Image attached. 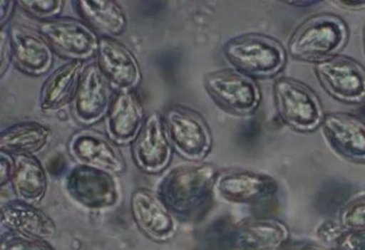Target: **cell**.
I'll return each mask as SVG.
<instances>
[{
    "instance_id": "obj_25",
    "label": "cell",
    "mask_w": 365,
    "mask_h": 250,
    "mask_svg": "<svg viewBox=\"0 0 365 250\" xmlns=\"http://www.w3.org/2000/svg\"><path fill=\"white\" fill-rule=\"evenodd\" d=\"M339 222L345 230L365 236V194L356 197L344 205Z\"/></svg>"
},
{
    "instance_id": "obj_31",
    "label": "cell",
    "mask_w": 365,
    "mask_h": 250,
    "mask_svg": "<svg viewBox=\"0 0 365 250\" xmlns=\"http://www.w3.org/2000/svg\"><path fill=\"white\" fill-rule=\"evenodd\" d=\"M14 170V158L10 154L0 152V186L5 187L11 183Z\"/></svg>"
},
{
    "instance_id": "obj_33",
    "label": "cell",
    "mask_w": 365,
    "mask_h": 250,
    "mask_svg": "<svg viewBox=\"0 0 365 250\" xmlns=\"http://www.w3.org/2000/svg\"><path fill=\"white\" fill-rule=\"evenodd\" d=\"M16 6H18V2L16 1H7V0L0 1V25H1V28L7 26Z\"/></svg>"
},
{
    "instance_id": "obj_16",
    "label": "cell",
    "mask_w": 365,
    "mask_h": 250,
    "mask_svg": "<svg viewBox=\"0 0 365 250\" xmlns=\"http://www.w3.org/2000/svg\"><path fill=\"white\" fill-rule=\"evenodd\" d=\"M97 62L103 76L117 91H133L142 80V71L135 56L119 41L101 36Z\"/></svg>"
},
{
    "instance_id": "obj_18",
    "label": "cell",
    "mask_w": 365,
    "mask_h": 250,
    "mask_svg": "<svg viewBox=\"0 0 365 250\" xmlns=\"http://www.w3.org/2000/svg\"><path fill=\"white\" fill-rule=\"evenodd\" d=\"M1 229L31 239H48L56 235L54 220L35 204L11 200L1 207Z\"/></svg>"
},
{
    "instance_id": "obj_27",
    "label": "cell",
    "mask_w": 365,
    "mask_h": 250,
    "mask_svg": "<svg viewBox=\"0 0 365 250\" xmlns=\"http://www.w3.org/2000/svg\"><path fill=\"white\" fill-rule=\"evenodd\" d=\"M0 250H55V248L43 239H31L16 233L3 231Z\"/></svg>"
},
{
    "instance_id": "obj_5",
    "label": "cell",
    "mask_w": 365,
    "mask_h": 250,
    "mask_svg": "<svg viewBox=\"0 0 365 250\" xmlns=\"http://www.w3.org/2000/svg\"><path fill=\"white\" fill-rule=\"evenodd\" d=\"M166 132L177 153L190 162H202L212 149V134L206 120L192 109L174 105L163 115Z\"/></svg>"
},
{
    "instance_id": "obj_11",
    "label": "cell",
    "mask_w": 365,
    "mask_h": 250,
    "mask_svg": "<svg viewBox=\"0 0 365 250\" xmlns=\"http://www.w3.org/2000/svg\"><path fill=\"white\" fill-rule=\"evenodd\" d=\"M130 209L136 226L151 241L166 243L177 234L178 218L158 192L138 188L132 192Z\"/></svg>"
},
{
    "instance_id": "obj_32",
    "label": "cell",
    "mask_w": 365,
    "mask_h": 250,
    "mask_svg": "<svg viewBox=\"0 0 365 250\" xmlns=\"http://www.w3.org/2000/svg\"><path fill=\"white\" fill-rule=\"evenodd\" d=\"M281 250H333L322 243L311 241H288Z\"/></svg>"
},
{
    "instance_id": "obj_23",
    "label": "cell",
    "mask_w": 365,
    "mask_h": 250,
    "mask_svg": "<svg viewBox=\"0 0 365 250\" xmlns=\"http://www.w3.org/2000/svg\"><path fill=\"white\" fill-rule=\"evenodd\" d=\"M11 185L19 200L38 204L48 190V177L41 162L34 155H16Z\"/></svg>"
},
{
    "instance_id": "obj_20",
    "label": "cell",
    "mask_w": 365,
    "mask_h": 250,
    "mask_svg": "<svg viewBox=\"0 0 365 250\" xmlns=\"http://www.w3.org/2000/svg\"><path fill=\"white\" fill-rule=\"evenodd\" d=\"M289 241V231L274 219H249L230 232L232 250H281Z\"/></svg>"
},
{
    "instance_id": "obj_24",
    "label": "cell",
    "mask_w": 365,
    "mask_h": 250,
    "mask_svg": "<svg viewBox=\"0 0 365 250\" xmlns=\"http://www.w3.org/2000/svg\"><path fill=\"white\" fill-rule=\"evenodd\" d=\"M76 13L91 29L103 36H121L128 27V19L123 8L115 1H72Z\"/></svg>"
},
{
    "instance_id": "obj_10",
    "label": "cell",
    "mask_w": 365,
    "mask_h": 250,
    "mask_svg": "<svg viewBox=\"0 0 365 250\" xmlns=\"http://www.w3.org/2000/svg\"><path fill=\"white\" fill-rule=\"evenodd\" d=\"M173 145L166 132L164 118L153 111L132 143V157L135 166L147 175H160L170 167Z\"/></svg>"
},
{
    "instance_id": "obj_21",
    "label": "cell",
    "mask_w": 365,
    "mask_h": 250,
    "mask_svg": "<svg viewBox=\"0 0 365 250\" xmlns=\"http://www.w3.org/2000/svg\"><path fill=\"white\" fill-rule=\"evenodd\" d=\"M85 68V62L69 61L54 71L40 92L42 110H58L73 100Z\"/></svg>"
},
{
    "instance_id": "obj_14",
    "label": "cell",
    "mask_w": 365,
    "mask_h": 250,
    "mask_svg": "<svg viewBox=\"0 0 365 250\" xmlns=\"http://www.w3.org/2000/svg\"><path fill=\"white\" fill-rule=\"evenodd\" d=\"M112 89L97 63L87 66L73 100L76 121L91 126L106 118L114 98Z\"/></svg>"
},
{
    "instance_id": "obj_12",
    "label": "cell",
    "mask_w": 365,
    "mask_h": 250,
    "mask_svg": "<svg viewBox=\"0 0 365 250\" xmlns=\"http://www.w3.org/2000/svg\"><path fill=\"white\" fill-rule=\"evenodd\" d=\"M68 151L78 165L93 167L114 175H123L127 170L118 145L97 130L86 128L74 132L68 142Z\"/></svg>"
},
{
    "instance_id": "obj_26",
    "label": "cell",
    "mask_w": 365,
    "mask_h": 250,
    "mask_svg": "<svg viewBox=\"0 0 365 250\" xmlns=\"http://www.w3.org/2000/svg\"><path fill=\"white\" fill-rule=\"evenodd\" d=\"M25 12L43 21L58 19L63 12L65 1L63 0H41V1H18Z\"/></svg>"
},
{
    "instance_id": "obj_22",
    "label": "cell",
    "mask_w": 365,
    "mask_h": 250,
    "mask_svg": "<svg viewBox=\"0 0 365 250\" xmlns=\"http://www.w3.org/2000/svg\"><path fill=\"white\" fill-rule=\"evenodd\" d=\"M48 126L36 121L20 122L0 134V152L10 155H35L52 139Z\"/></svg>"
},
{
    "instance_id": "obj_1",
    "label": "cell",
    "mask_w": 365,
    "mask_h": 250,
    "mask_svg": "<svg viewBox=\"0 0 365 250\" xmlns=\"http://www.w3.org/2000/svg\"><path fill=\"white\" fill-rule=\"evenodd\" d=\"M217 175L212 164L182 165L164 177L158 194L178 220H197L210 207Z\"/></svg>"
},
{
    "instance_id": "obj_6",
    "label": "cell",
    "mask_w": 365,
    "mask_h": 250,
    "mask_svg": "<svg viewBox=\"0 0 365 250\" xmlns=\"http://www.w3.org/2000/svg\"><path fill=\"white\" fill-rule=\"evenodd\" d=\"M204 83L213 102L232 115H253L262 103V91L257 83L234 68L208 73L205 75Z\"/></svg>"
},
{
    "instance_id": "obj_29",
    "label": "cell",
    "mask_w": 365,
    "mask_h": 250,
    "mask_svg": "<svg viewBox=\"0 0 365 250\" xmlns=\"http://www.w3.org/2000/svg\"><path fill=\"white\" fill-rule=\"evenodd\" d=\"M14 56H12L11 38L9 27H3L0 30V76H5L9 70Z\"/></svg>"
},
{
    "instance_id": "obj_17",
    "label": "cell",
    "mask_w": 365,
    "mask_h": 250,
    "mask_svg": "<svg viewBox=\"0 0 365 250\" xmlns=\"http://www.w3.org/2000/svg\"><path fill=\"white\" fill-rule=\"evenodd\" d=\"M12 56L19 70L33 77L50 72L54 64V51L41 33L23 25L9 28Z\"/></svg>"
},
{
    "instance_id": "obj_3",
    "label": "cell",
    "mask_w": 365,
    "mask_h": 250,
    "mask_svg": "<svg viewBox=\"0 0 365 250\" xmlns=\"http://www.w3.org/2000/svg\"><path fill=\"white\" fill-rule=\"evenodd\" d=\"M223 55L234 70L255 79L277 76L287 63V49L279 41L264 33L241 34L230 38Z\"/></svg>"
},
{
    "instance_id": "obj_19",
    "label": "cell",
    "mask_w": 365,
    "mask_h": 250,
    "mask_svg": "<svg viewBox=\"0 0 365 250\" xmlns=\"http://www.w3.org/2000/svg\"><path fill=\"white\" fill-rule=\"evenodd\" d=\"M146 118L142 103L134 91H117L106 115L108 137L118 145L133 143Z\"/></svg>"
},
{
    "instance_id": "obj_28",
    "label": "cell",
    "mask_w": 365,
    "mask_h": 250,
    "mask_svg": "<svg viewBox=\"0 0 365 250\" xmlns=\"http://www.w3.org/2000/svg\"><path fill=\"white\" fill-rule=\"evenodd\" d=\"M345 229L339 224V220L327 219L320 222L316 228V236L322 244L333 249L339 236L343 234Z\"/></svg>"
},
{
    "instance_id": "obj_2",
    "label": "cell",
    "mask_w": 365,
    "mask_h": 250,
    "mask_svg": "<svg viewBox=\"0 0 365 250\" xmlns=\"http://www.w3.org/2000/svg\"><path fill=\"white\" fill-rule=\"evenodd\" d=\"M349 40V28L332 13L313 15L300 24L287 43V53L298 61L319 63L339 55Z\"/></svg>"
},
{
    "instance_id": "obj_9",
    "label": "cell",
    "mask_w": 365,
    "mask_h": 250,
    "mask_svg": "<svg viewBox=\"0 0 365 250\" xmlns=\"http://www.w3.org/2000/svg\"><path fill=\"white\" fill-rule=\"evenodd\" d=\"M40 33L53 51L71 61H83L97 56L100 38L86 23L61 17L40 24Z\"/></svg>"
},
{
    "instance_id": "obj_7",
    "label": "cell",
    "mask_w": 365,
    "mask_h": 250,
    "mask_svg": "<svg viewBox=\"0 0 365 250\" xmlns=\"http://www.w3.org/2000/svg\"><path fill=\"white\" fill-rule=\"evenodd\" d=\"M65 188L74 202L93 211L115 207L120 197L114 175L84 165H76L68 172Z\"/></svg>"
},
{
    "instance_id": "obj_30",
    "label": "cell",
    "mask_w": 365,
    "mask_h": 250,
    "mask_svg": "<svg viewBox=\"0 0 365 250\" xmlns=\"http://www.w3.org/2000/svg\"><path fill=\"white\" fill-rule=\"evenodd\" d=\"M333 250H365V236L345 230Z\"/></svg>"
},
{
    "instance_id": "obj_36",
    "label": "cell",
    "mask_w": 365,
    "mask_h": 250,
    "mask_svg": "<svg viewBox=\"0 0 365 250\" xmlns=\"http://www.w3.org/2000/svg\"><path fill=\"white\" fill-rule=\"evenodd\" d=\"M362 44H363V53H364V56H365V26H364V27H363Z\"/></svg>"
},
{
    "instance_id": "obj_15",
    "label": "cell",
    "mask_w": 365,
    "mask_h": 250,
    "mask_svg": "<svg viewBox=\"0 0 365 250\" xmlns=\"http://www.w3.org/2000/svg\"><path fill=\"white\" fill-rule=\"evenodd\" d=\"M322 136L329 147L344 160L365 164V122L345 113H326Z\"/></svg>"
},
{
    "instance_id": "obj_8",
    "label": "cell",
    "mask_w": 365,
    "mask_h": 250,
    "mask_svg": "<svg viewBox=\"0 0 365 250\" xmlns=\"http://www.w3.org/2000/svg\"><path fill=\"white\" fill-rule=\"evenodd\" d=\"M316 77L324 91L347 105L365 102V68L352 58L337 55L315 64Z\"/></svg>"
},
{
    "instance_id": "obj_4",
    "label": "cell",
    "mask_w": 365,
    "mask_h": 250,
    "mask_svg": "<svg viewBox=\"0 0 365 250\" xmlns=\"http://www.w3.org/2000/svg\"><path fill=\"white\" fill-rule=\"evenodd\" d=\"M275 108L279 120L292 130L311 132L324 121V107L317 94L302 81L279 77L273 85Z\"/></svg>"
},
{
    "instance_id": "obj_35",
    "label": "cell",
    "mask_w": 365,
    "mask_h": 250,
    "mask_svg": "<svg viewBox=\"0 0 365 250\" xmlns=\"http://www.w3.org/2000/svg\"><path fill=\"white\" fill-rule=\"evenodd\" d=\"M319 4V1H294V2H287V4H289V6H304V8H307V6H315V4Z\"/></svg>"
},
{
    "instance_id": "obj_34",
    "label": "cell",
    "mask_w": 365,
    "mask_h": 250,
    "mask_svg": "<svg viewBox=\"0 0 365 250\" xmlns=\"http://www.w3.org/2000/svg\"><path fill=\"white\" fill-rule=\"evenodd\" d=\"M335 6H341L350 11L365 10L364 0H339V1L332 2Z\"/></svg>"
},
{
    "instance_id": "obj_13",
    "label": "cell",
    "mask_w": 365,
    "mask_h": 250,
    "mask_svg": "<svg viewBox=\"0 0 365 250\" xmlns=\"http://www.w3.org/2000/svg\"><path fill=\"white\" fill-rule=\"evenodd\" d=\"M277 188V182L266 173L230 170L219 173L215 192L227 202L258 204L272 198Z\"/></svg>"
}]
</instances>
